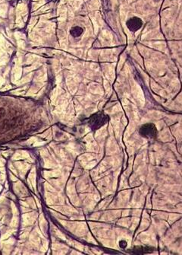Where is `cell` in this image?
<instances>
[{"label": "cell", "instance_id": "3957f363", "mask_svg": "<svg viewBox=\"0 0 182 255\" xmlns=\"http://www.w3.org/2000/svg\"><path fill=\"white\" fill-rule=\"evenodd\" d=\"M143 21L138 17H131L127 22V27L132 32H136L143 26Z\"/></svg>", "mask_w": 182, "mask_h": 255}, {"label": "cell", "instance_id": "7a4b0ae2", "mask_svg": "<svg viewBox=\"0 0 182 255\" xmlns=\"http://www.w3.org/2000/svg\"><path fill=\"white\" fill-rule=\"evenodd\" d=\"M108 120V117L105 116L104 114H96L94 116H92L91 117V120H90V124L91 127L94 129H99L100 127L105 123H106Z\"/></svg>", "mask_w": 182, "mask_h": 255}, {"label": "cell", "instance_id": "277c9868", "mask_svg": "<svg viewBox=\"0 0 182 255\" xmlns=\"http://www.w3.org/2000/svg\"><path fill=\"white\" fill-rule=\"evenodd\" d=\"M153 248L149 247H143V246H136L132 249V252L134 254H144L146 253H150L153 251Z\"/></svg>", "mask_w": 182, "mask_h": 255}, {"label": "cell", "instance_id": "5b68a950", "mask_svg": "<svg viewBox=\"0 0 182 255\" xmlns=\"http://www.w3.org/2000/svg\"><path fill=\"white\" fill-rule=\"evenodd\" d=\"M84 30L82 28L79 27V26H75L71 30V34L74 37V38H77V37L81 36V34L83 33Z\"/></svg>", "mask_w": 182, "mask_h": 255}, {"label": "cell", "instance_id": "6da1fadb", "mask_svg": "<svg viewBox=\"0 0 182 255\" xmlns=\"http://www.w3.org/2000/svg\"><path fill=\"white\" fill-rule=\"evenodd\" d=\"M139 133L143 137L146 138L148 139H154L158 135V130H157L156 127L152 123H148L141 126L139 130Z\"/></svg>", "mask_w": 182, "mask_h": 255}, {"label": "cell", "instance_id": "8992f818", "mask_svg": "<svg viewBox=\"0 0 182 255\" xmlns=\"http://www.w3.org/2000/svg\"><path fill=\"white\" fill-rule=\"evenodd\" d=\"M127 246V242L125 241H121L120 242V247H122V248H125Z\"/></svg>", "mask_w": 182, "mask_h": 255}]
</instances>
